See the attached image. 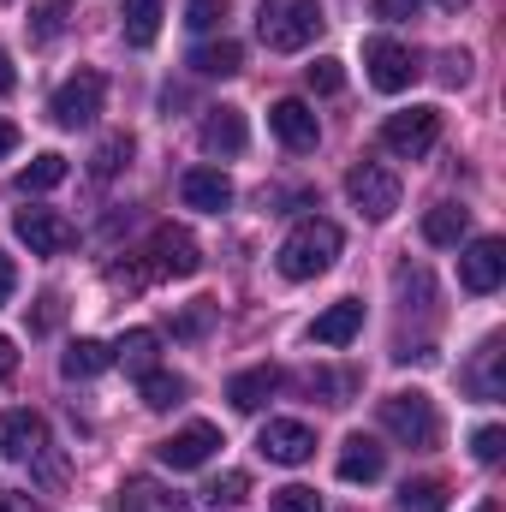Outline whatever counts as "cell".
<instances>
[{
	"instance_id": "cell-1",
	"label": "cell",
	"mask_w": 506,
	"mask_h": 512,
	"mask_svg": "<svg viewBox=\"0 0 506 512\" xmlns=\"http://www.w3.org/2000/svg\"><path fill=\"white\" fill-rule=\"evenodd\" d=\"M322 0H262L256 6V36H262V48H274V54H298V48H310L316 36H322Z\"/></svg>"
},
{
	"instance_id": "cell-2",
	"label": "cell",
	"mask_w": 506,
	"mask_h": 512,
	"mask_svg": "<svg viewBox=\"0 0 506 512\" xmlns=\"http://www.w3.org/2000/svg\"><path fill=\"white\" fill-rule=\"evenodd\" d=\"M340 245H346V233H340L334 221H322V215H316V221H298V227L286 233L280 256H274V268H280L286 280H316V274L334 268Z\"/></svg>"
},
{
	"instance_id": "cell-3",
	"label": "cell",
	"mask_w": 506,
	"mask_h": 512,
	"mask_svg": "<svg viewBox=\"0 0 506 512\" xmlns=\"http://www.w3.org/2000/svg\"><path fill=\"white\" fill-rule=\"evenodd\" d=\"M381 429L393 435V441H405V447H417V453H429L435 441H441V417H435V399L429 393H387L381 399Z\"/></svg>"
},
{
	"instance_id": "cell-4",
	"label": "cell",
	"mask_w": 506,
	"mask_h": 512,
	"mask_svg": "<svg viewBox=\"0 0 506 512\" xmlns=\"http://www.w3.org/2000/svg\"><path fill=\"white\" fill-rule=\"evenodd\" d=\"M441 137V108H405V114H387L381 126V149L399 155V161H423Z\"/></svg>"
},
{
	"instance_id": "cell-5",
	"label": "cell",
	"mask_w": 506,
	"mask_h": 512,
	"mask_svg": "<svg viewBox=\"0 0 506 512\" xmlns=\"http://www.w3.org/2000/svg\"><path fill=\"white\" fill-rule=\"evenodd\" d=\"M102 96H108V84H102V72H78V78H66V84L54 90V102H48V114H54V126H66V131H84V126H96V114H102Z\"/></svg>"
},
{
	"instance_id": "cell-6",
	"label": "cell",
	"mask_w": 506,
	"mask_h": 512,
	"mask_svg": "<svg viewBox=\"0 0 506 512\" xmlns=\"http://www.w3.org/2000/svg\"><path fill=\"white\" fill-rule=\"evenodd\" d=\"M364 66H370V84H376L381 96H399V90H411L417 84V54L405 48V42H393V36H370L364 42Z\"/></svg>"
},
{
	"instance_id": "cell-7",
	"label": "cell",
	"mask_w": 506,
	"mask_h": 512,
	"mask_svg": "<svg viewBox=\"0 0 506 512\" xmlns=\"http://www.w3.org/2000/svg\"><path fill=\"white\" fill-rule=\"evenodd\" d=\"M346 197L358 203V215H370V221H387L393 209H399V179L376 167V161H358L352 173H346Z\"/></svg>"
},
{
	"instance_id": "cell-8",
	"label": "cell",
	"mask_w": 506,
	"mask_h": 512,
	"mask_svg": "<svg viewBox=\"0 0 506 512\" xmlns=\"http://www.w3.org/2000/svg\"><path fill=\"white\" fill-rule=\"evenodd\" d=\"M256 447H262L268 465H304L316 453V429L298 423V417H268L262 435H256Z\"/></svg>"
},
{
	"instance_id": "cell-9",
	"label": "cell",
	"mask_w": 506,
	"mask_h": 512,
	"mask_svg": "<svg viewBox=\"0 0 506 512\" xmlns=\"http://www.w3.org/2000/svg\"><path fill=\"white\" fill-rule=\"evenodd\" d=\"M12 233L30 245V256H60V251H72V221L66 215H54V209H18L12 215Z\"/></svg>"
},
{
	"instance_id": "cell-10",
	"label": "cell",
	"mask_w": 506,
	"mask_h": 512,
	"mask_svg": "<svg viewBox=\"0 0 506 512\" xmlns=\"http://www.w3.org/2000/svg\"><path fill=\"white\" fill-rule=\"evenodd\" d=\"M149 262H155V274H167V280H191V274L203 268V245H197L185 227H155Z\"/></svg>"
},
{
	"instance_id": "cell-11",
	"label": "cell",
	"mask_w": 506,
	"mask_h": 512,
	"mask_svg": "<svg viewBox=\"0 0 506 512\" xmlns=\"http://www.w3.org/2000/svg\"><path fill=\"white\" fill-rule=\"evenodd\" d=\"M215 447H221V429L215 423H185L179 435H167L155 453H161V465L167 471H197V465H209L215 459Z\"/></svg>"
},
{
	"instance_id": "cell-12",
	"label": "cell",
	"mask_w": 506,
	"mask_h": 512,
	"mask_svg": "<svg viewBox=\"0 0 506 512\" xmlns=\"http://www.w3.org/2000/svg\"><path fill=\"white\" fill-rule=\"evenodd\" d=\"M42 447H48V423H42L30 405H18V411L0 417V459H6V465H24V459H36Z\"/></svg>"
},
{
	"instance_id": "cell-13",
	"label": "cell",
	"mask_w": 506,
	"mask_h": 512,
	"mask_svg": "<svg viewBox=\"0 0 506 512\" xmlns=\"http://www.w3.org/2000/svg\"><path fill=\"white\" fill-rule=\"evenodd\" d=\"M506 280V245L501 239H471L459 256V286L465 292H495Z\"/></svg>"
},
{
	"instance_id": "cell-14",
	"label": "cell",
	"mask_w": 506,
	"mask_h": 512,
	"mask_svg": "<svg viewBox=\"0 0 506 512\" xmlns=\"http://www.w3.org/2000/svg\"><path fill=\"white\" fill-rule=\"evenodd\" d=\"M268 131H274V137H280L286 149H298V155L322 143L316 108H310V102H298V96H286V102H274V108H268Z\"/></svg>"
},
{
	"instance_id": "cell-15",
	"label": "cell",
	"mask_w": 506,
	"mask_h": 512,
	"mask_svg": "<svg viewBox=\"0 0 506 512\" xmlns=\"http://www.w3.org/2000/svg\"><path fill=\"white\" fill-rule=\"evenodd\" d=\"M179 197H185V209L221 215V209H233V179H227L221 167H191V173L179 179Z\"/></svg>"
},
{
	"instance_id": "cell-16",
	"label": "cell",
	"mask_w": 506,
	"mask_h": 512,
	"mask_svg": "<svg viewBox=\"0 0 506 512\" xmlns=\"http://www.w3.org/2000/svg\"><path fill=\"white\" fill-rule=\"evenodd\" d=\"M197 137H203V149H209V155H221V161H227V155H245L251 126H245V114H239V108H209Z\"/></svg>"
},
{
	"instance_id": "cell-17",
	"label": "cell",
	"mask_w": 506,
	"mask_h": 512,
	"mask_svg": "<svg viewBox=\"0 0 506 512\" xmlns=\"http://www.w3.org/2000/svg\"><path fill=\"white\" fill-rule=\"evenodd\" d=\"M358 328H364V304L358 298H340V304H328L310 322V340L316 346H346V340H358Z\"/></svg>"
},
{
	"instance_id": "cell-18",
	"label": "cell",
	"mask_w": 506,
	"mask_h": 512,
	"mask_svg": "<svg viewBox=\"0 0 506 512\" xmlns=\"http://www.w3.org/2000/svg\"><path fill=\"white\" fill-rule=\"evenodd\" d=\"M280 382H286V376H280L274 364H256V370H245V376L227 382V399H233V411H262V405L280 393Z\"/></svg>"
},
{
	"instance_id": "cell-19",
	"label": "cell",
	"mask_w": 506,
	"mask_h": 512,
	"mask_svg": "<svg viewBox=\"0 0 506 512\" xmlns=\"http://www.w3.org/2000/svg\"><path fill=\"white\" fill-rule=\"evenodd\" d=\"M381 471H387L381 441H370V435H352V441L340 447V477H346V483H376Z\"/></svg>"
},
{
	"instance_id": "cell-20",
	"label": "cell",
	"mask_w": 506,
	"mask_h": 512,
	"mask_svg": "<svg viewBox=\"0 0 506 512\" xmlns=\"http://www.w3.org/2000/svg\"><path fill=\"white\" fill-rule=\"evenodd\" d=\"M191 72H203V78H239L245 72V48L233 36L203 42V48H191Z\"/></svg>"
},
{
	"instance_id": "cell-21",
	"label": "cell",
	"mask_w": 506,
	"mask_h": 512,
	"mask_svg": "<svg viewBox=\"0 0 506 512\" xmlns=\"http://www.w3.org/2000/svg\"><path fill=\"white\" fill-rule=\"evenodd\" d=\"M114 364V346H102V340H72L66 352H60V376L66 382H90V376H102Z\"/></svg>"
},
{
	"instance_id": "cell-22",
	"label": "cell",
	"mask_w": 506,
	"mask_h": 512,
	"mask_svg": "<svg viewBox=\"0 0 506 512\" xmlns=\"http://www.w3.org/2000/svg\"><path fill=\"white\" fill-rule=\"evenodd\" d=\"M120 512H185L173 489H161L155 477H126L120 483Z\"/></svg>"
},
{
	"instance_id": "cell-23",
	"label": "cell",
	"mask_w": 506,
	"mask_h": 512,
	"mask_svg": "<svg viewBox=\"0 0 506 512\" xmlns=\"http://www.w3.org/2000/svg\"><path fill=\"white\" fill-rule=\"evenodd\" d=\"M465 233H471V209H459V203H435V209L423 215V239H429V245H441V251H447V245H459Z\"/></svg>"
},
{
	"instance_id": "cell-24",
	"label": "cell",
	"mask_w": 506,
	"mask_h": 512,
	"mask_svg": "<svg viewBox=\"0 0 506 512\" xmlns=\"http://www.w3.org/2000/svg\"><path fill=\"white\" fill-rule=\"evenodd\" d=\"M155 352H161V334H155V328H131L126 340L114 346V364H120L126 376H149V370H155Z\"/></svg>"
},
{
	"instance_id": "cell-25",
	"label": "cell",
	"mask_w": 506,
	"mask_h": 512,
	"mask_svg": "<svg viewBox=\"0 0 506 512\" xmlns=\"http://www.w3.org/2000/svg\"><path fill=\"white\" fill-rule=\"evenodd\" d=\"M120 24H126L131 48H155V36H161V0H120Z\"/></svg>"
},
{
	"instance_id": "cell-26",
	"label": "cell",
	"mask_w": 506,
	"mask_h": 512,
	"mask_svg": "<svg viewBox=\"0 0 506 512\" xmlns=\"http://www.w3.org/2000/svg\"><path fill=\"white\" fill-rule=\"evenodd\" d=\"M72 24V0H36L30 6V42H60Z\"/></svg>"
},
{
	"instance_id": "cell-27",
	"label": "cell",
	"mask_w": 506,
	"mask_h": 512,
	"mask_svg": "<svg viewBox=\"0 0 506 512\" xmlns=\"http://www.w3.org/2000/svg\"><path fill=\"white\" fill-rule=\"evenodd\" d=\"M185 393H191V382L173 376V370H149L143 376V405L149 411H173V405H185Z\"/></svg>"
},
{
	"instance_id": "cell-28",
	"label": "cell",
	"mask_w": 506,
	"mask_h": 512,
	"mask_svg": "<svg viewBox=\"0 0 506 512\" xmlns=\"http://www.w3.org/2000/svg\"><path fill=\"white\" fill-rule=\"evenodd\" d=\"M471 393H477V399H501V393H506L501 340H483V352H477V370H471Z\"/></svg>"
},
{
	"instance_id": "cell-29",
	"label": "cell",
	"mask_w": 506,
	"mask_h": 512,
	"mask_svg": "<svg viewBox=\"0 0 506 512\" xmlns=\"http://www.w3.org/2000/svg\"><path fill=\"white\" fill-rule=\"evenodd\" d=\"M60 179H66V155L42 149V155H36V161H30L24 173H18V191H24V197H36V191H54Z\"/></svg>"
},
{
	"instance_id": "cell-30",
	"label": "cell",
	"mask_w": 506,
	"mask_h": 512,
	"mask_svg": "<svg viewBox=\"0 0 506 512\" xmlns=\"http://www.w3.org/2000/svg\"><path fill=\"white\" fill-rule=\"evenodd\" d=\"M245 495H251V477L245 471H227V477H215L209 489H203V512H227V507H245Z\"/></svg>"
},
{
	"instance_id": "cell-31",
	"label": "cell",
	"mask_w": 506,
	"mask_h": 512,
	"mask_svg": "<svg viewBox=\"0 0 506 512\" xmlns=\"http://www.w3.org/2000/svg\"><path fill=\"white\" fill-rule=\"evenodd\" d=\"M399 512H447V483H435V477L405 483L399 489Z\"/></svg>"
},
{
	"instance_id": "cell-32",
	"label": "cell",
	"mask_w": 506,
	"mask_h": 512,
	"mask_svg": "<svg viewBox=\"0 0 506 512\" xmlns=\"http://www.w3.org/2000/svg\"><path fill=\"white\" fill-rule=\"evenodd\" d=\"M126 161H131V137H126V131H114V137H108V143L90 155V173H96V179H114Z\"/></svg>"
},
{
	"instance_id": "cell-33",
	"label": "cell",
	"mask_w": 506,
	"mask_h": 512,
	"mask_svg": "<svg viewBox=\"0 0 506 512\" xmlns=\"http://www.w3.org/2000/svg\"><path fill=\"white\" fill-rule=\"evenodd\" d=\"M304 78H310V90H316V96L346 90V66H340V60H316V66H304Z\"/></svg>"
},
{
	"instance_id": "cell-34",
	"label": "cell",
	"mask_w": 506,
	"mask_h": 512,
	"mask_svg": "<svg viewBox=\"0 0 506 512\" xmlns=\"http://www.w3.org/2000/svg\"><path fill=\"white\" fill-rule=\"evenodd\" d=\"M268 512H322V495L304 489V483H292V489H280V495L268 501Z\"/></svg>"
},
{
	"instance_id": "cell-35",
	"label": "cell",
	"mask_w": 506,
	"mask_h": 512,
	"mask_svg": "<svg viewBox=\"0 0 506 512\" xmlns=\"http://www.w3.org/2000/svg\"><path fill=\"white\" fill-rule=\"evenodd\" d=\"M399 298H405V304L417 298V310H429V298H435V286H429V268H399Z\"/></svg>"
},
{
	"instance_id": "cell-36",
	"label": "cell",
	"mask_w": 506,
	"mask_h": 512,
	"mask_svg": "<svg viewBox=\"0 0 506 512\" xmlns=\"http://www.w3.org/2000/svg\"><path fill=\"white\" fill-rule=\"evenodd\" d=\"M227 18V0H185V24L191 30H215Z\"/></svg>"
},
{
	"instance_id": "cell-37",
	"label": "cell",
	"mask_w": 506,
	"mask_h": 512,
	"mask_svg": "<svg viewBox=\"0 0 506 512\" xmlns=\"http://www.w3.org/2000/svg\"><path fill=\"white\" fill-rule=\"evenodd\" d=\"M471 453H477L483 465H495V459L506 453V435L495 429V423H489V429H477V435H471Z\"/></svg>"
},
{
	"instance_id": "cell-38",
	"label": "cell",
	"mask_w": 506,
	"mask_h": 512,
	"mask_svg": "<svg viewBox=\"0 0 506 512\" xmlns=\"http://www.w3.org/2000/svg\"><path fill=\"white\" fill-rule=\"evenodd\" d=\"M441 84H447V90H465V84H471V54H465V48L441 60Z\"/></svg>"
},
{
	"instance_id": "cell-39",
	"label": "cell",
	"mask_w": 506,
	"mask_h": 512,
	"mask_svg": "<svg viewBox=\"0 0 506 512\" xmlns=\"http://www.w3.org/2000/svg\"><path fill=\"white\" fill-rule=\"evenodd\" d=\"M417 12H423V0H376V18H387V24L417 18Z\"/></svg>"
},
{
	"instance_id": "cell-40",
	"label": "cell",
	"mask_w": 506,
	"mask_h": 512,
	"mask_svg": "<svg viewBox=\"0 0 506 512\" xmlns=\"http://www.w3.org/2000/svg\"><path fill=\"white\" fill-rule=\"evenodd\" d=\"M108 286H114V292H137L143 274H137V268H108Z\"/></svg>"
},
{
	"instance_id": "cell-41",
	"label": "cell",
	"mask_w": 506,
	"mask_h": 512,
	"mask_svg": "<svg viewBox=\"0 0 506 512\" xmlns=\"http://www.w3.org/2000/svg\"><path fill=\"white\" fill-rule=\"evenodd\" d=\"M54 322H60V298H42V310H36V322H30V328H36V334H48Z\"/></svg>"
},
{
	"instance_id": "cell-42",
	"label": "cell",
	"mask_w": 506,
	"mask_h": 512,
	"mask_svg": "<svg viewBox=\"0 0 506 512\" xmlns=\"http://www.w3.org/2000/svg\"><path fill=\"white\" fill-rule=\"evenodd\" d=\"M0 512H42L30 495H18V489H0Z\"/></svg>"
},
{
	"instance_id": "cell-43",
	"label": "cell",
	"mask_w": 506,
	"mask_h": 512,
	"mask_svg": "<svg viewBox=\"0 0 506 512\" xmlns=\"http://www.w3.org/2000/svg\"><path fill=\"white\" fill-rule=\"evenodd\" d=\"M12 370H18V346H12V340H6V334H0V382H6V376H12Z\"/></svg>"
},
{
	"instance_id": "cell-44",
	"label": "cell",
	"mask_w": 506,
	"mask_h": 512,
	"mask_svg": "<svg viewBox=\"0 0 506 512\" xmlns=\"http://www.w3.org/2000/svg\"><path fill=\"white\" fill-rule=\"evenodd\" d=\"M12 286H18V274H12V256L0 251V304L12 298Z\"/></svg>"
},
{
	"instance_id": "cell-45",
	"label": "cell",
	"mask_w": 506,
	"mask_h": 512,
	"mask_svg": "<svg viewBox=\"0 0 506 512\" xmlns=\"http://www.w3.org/2000/svg\"><path fill=\"white\" fill-rule=\"evenodd\" d=\"M12 149H18V126H6V120H0V161H6Z\"/></svg>"
},
{
	"instance_id": "cell-46",
	"label": "cell",
	"mask_w": 506,
	"mask_h": 512,
	"mask_svg": "<svg viewBox=\"0 0 506 512\" xmlns=\"http://www.w3.org/2000/svg\"><path fill=\"white\" fill-rule=\"evenodd\" d=\"M12 84H18V78H12V60H6V48H0V96H6Z\"/></svg>"
},
{
	"instance_id": "cell-47",
	"label": "cell",
	"mask_w": 506,
	"mask_h": 512,
	"mask_svg": "<svg viewBox=\"0 0 506 512\" xmlns=\"http://www.w3.org/2000/svg\"><path fill=\"white\" fill-rule=\"evenodd\" d=\"M441 6H447V12H459V6H471V0H441Z\"/></svg>"
},
{
	"instance_id": "cell-48",
	"label": "cell",
	"mask_w": 506,
	"mask_h": 512,
	"mask_svg": "<svg viewBox=\"0 0 506 512\" xmlns=\"http://www.w3.org/2000/svg\"><path fill=\"white\" fill-rule=\"evenodd\" d=\"M477 512H495V507H477Z\"/></svg>"
}]
</instances>
